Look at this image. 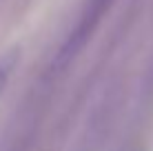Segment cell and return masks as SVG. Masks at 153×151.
I'll list each match as a JSON object with an SVG mask.
<instances>
[{"mask_svg": "<svg viewBox=\"0 0 153 151\" xmlns=\"http://www.w3.org/2000/svg\"><path fill=\"white\" fill-rule=\"evenodd\" d=\"M109 4H111V0H87L76 29L71 31V36L67 38V42L62 45L60 54H58V65H67V62L84 47V42L89 40V36H91L93 29H96V25L102 20V16H104Z\"/></svg>", "mask_w": 153, "mask_h": 151, "instance_id": "1", "label": "cell"}, {"mask_svg": "<svg viewBox=\"0 0 153 151\" xmlns=\"http://www.w3.org/2000/svg\"><path fill=\"white\" fill-rule=\"evenodd\" d=\"M18 60H20V49H18V47H13V49L0 54V96L4 93V89H7L9 78H11Z\"/></svg>", "mask_w": 153, "mask_h": 151, "instance_id": "2", "label": "cell"}]
</instances>
